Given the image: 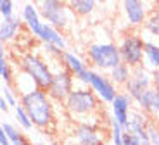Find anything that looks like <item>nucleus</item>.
Returning a JSON list of instances; mask_svg holds the SVG:
<instances>
[{"instance_id": "nucleus-21", "label": "nucleus", "mask_w": 159, "mask_h": 145, "mask_svg": "<svg viewBox=\"0 0 159 145\" xmlns=\"http://www.w3.org/2000/svg\"><path fill=\"white\" fill-rule=\"evenodd\" d=\"M2 129L5 131V135L9 137L12 145H28V140L24 138L23 133H19V129H16V126L11 123H2Z\"/></svg>"}, {"instance_id": "nucleus-14", "label": "nucleus", "mask_w": 159, "mask_h": 145, "mask_svg": "<svg viewBox=\"0 0 159 145\" xmlns=\"http://www.w3.org/2000/svg\"><path fill=\"white\" fill-rule=\"evenodd\" d=\"M137 109H140L149 119H154L159 123V92L154 88L145 90L139 98L135 100Z\"/></svg>"}, {"instance_id": "nucleus-26", "label": "nucleus", "mask_w": 159, "mask_h": 145, "mask_svg": "<svg viewBox=\"0 0 159 145\" xmlns=\"http://www.w3.org/2000/svg\"><path fill=\"white\" fill-rule=\"evenodd\" d=\"M0 14H2V19H11V17H14V2H11V0H2L0 2Z\"/></svg>"}, {"instance_id": "nucleus-33", "label": "nucleus", "mask_w": 159, "mask_h": 145, "mask_svg": "<svg viewBox=\"0 0 159 145\" xmlns=\"http://www.w3.org/2000/svg\"><path fill=\"white\" fill-rule=\"evenodd\" d=\"M0 111H2V112H7L9 111V104H7V100H5L4 97L0 98Z\"/></svg>"}, {"instance_id": "nucleus-1", "label": "nucleus", "mask_w": 159, "mask_h": 145, "mask_svg": "<svg viewBox=\"0 0 159 145\" xmlns=\"http://www.w3.org/2000/svg\"><path fill=\"white\" fill-rule=\"evenodd\" d=\"M21 106L28 112L31 123L38 129H48L54 123V102L45 90H35L21 95Z\"/></svg>"}, {"instance_id": "nucleus-20", "label": "nucleus", "mask_w": 159, "mask_h": 145, "mask_svg": "<svg viewBox=\"0 0 159 145\" xmlns=\"http://www.w3.org/2000/svg\"><path fill=\"white\" fill-rule=\"evenodd\" d=\"M68 4L76 16H88V14L93 12L97 2H93V0H73V2H68Z\"/></svg>"}, {"instance_id": "nucleus-32", "label": "nucleus", "mask_w": 159, "mask_h": 145, "mask_svg": "<svg viewBox=\"0 0 159 145\" xmlns=\"http://www.w3.org/2000/svg\"><path fill=\"white\" fill-rule=\"evenodd\" d=\"M0 145H12L11 140H9V137L5 135L4 129H0Z\"/></svg>"}, {"instance_id": "nucleus-8", "label": "nucleus", "mask_w": 159, "mask_h": 145, "mask_svg": "<svg viewBox=\"0 0 159 145\" xmlns=\"http://www.w3.org/2000/svg\"><path fill=\"white\" fill-rule=\"evenodd\" d=\"M149 88H152V71H149L147 67H145V64H142V66L133 69L131 79L126 83L125 92H126L133 100H137V98H139L145 90H149Z\"/></svg>"}, {"instance_id": "nucleus-18", "label": "nucleus", "mask_w": 159, "mask_h": 145, "mask_svg": "<svg viewBox=\"0 0 159 145\" xmlns=\"http://www.w3.org/2000/svg\"><path fill=\"white\" fill-rule=\"evenodd\" d=\"M131 73H133V69L130 66H126L125 62H121L119 66L109 71V79L116 86H126V83L131 79Z\"/></svg>"}, {"instance_id": "nucleus-27", "label": "nucleus", "mask_w": 159, "mask_h": 145, "mask_svg": "<svg viewBox=\"0 0 159 145\" xmlns=\"http://www.w3.org/2000/svg\"><path fill=\"white\" fill-rule=\"evenodd\" d=\"M143 31L149 33L151 36H156V38H159V23L156 19H152L151 16H149V19L145 21V24H143Z\"/></svg>"}, {"instance_id": "nucleus-29", "label": "nucleus", "mask_w": 159, "mask_h": 145, "mask_svg": "<svg viewBox=\"0 0 159 145\" xmlns=\"http://www.w3.org/2000/svg\"><path fill=\"white\" fill-rule=\"evenodd\" d=\"M123 145H142V140L131 131H125L123 135Z\"/></svg>"}, {"instance_id": "nucleus-17", "label": "nucleus", "mask_w": 159, "mask_h": 145, "mask_svg": "<svg viewBox=\"0 0 159 145\" xmlns=\"http://www.w3.org/2000/svg\"><path fill=\"white\" fill-rule=\"evenodd\" d=\"M21 19H23L24 26L30 29L31 35H38L40 28H42V21H40V12L36 11V7L33 4H26L23 7V12H21Z\"/></svg>"}, {"instance_id": "nucleus-35", "label": "nucleus", "mask_w": 159, "mask_h": 145, "mask_svg": "<svg viewBox=\"0 0 159 145\" xmlns=\"http://www.w3.org/2000/svg\"><path fill=\"white\" fill-rule=\"evenodd\" d=\"M54 145H56V143H54Z\"/></svg>"}, {"instance_id": "nucleus-4", "label": "nucleus", "mask_w": 159, "mask_h": 145, "mask_svg": "<svg viewBox=\"0 0 159 145\" xmlns=\"http://www.w3.org/2000/svg\"><path fill=\"white\" fill-rule=\"evenodd\" d=\"M87 59L93 67L100 71H111L123 62L121 52L116 43H93L87 50Z\"/></svg>"}, {"instance_id": "nucleus-19", "label": "nucleus", "mask_w": 159, "mask_h": 145, "mask_svg": "<svg viewBox=\"0 0 159 145\" xmlns=\"http://www.w3.org/2000/svg\"><path fill=\"white\" fill-rule=\"evenodd\" d=\"M143 62L145 67L152 71H159V45L154 42H145L143 45Z\"/></svg>"}, {"instance_id": "nucleus-15", "label": "nucleus", "mask_w": 159, "mask_h": 145, "mask_svg": "<svg viewBox=\"0 0 159 145\" xmlns=\"http://www.w3.org/2000/svg\"><path fill=\"white\" fill-rule=\"evenodd\" d=\"M36 38H38L42 43H52V45H57L59 48L66 50V40H64L62 33H61L59 29H56L54 26H50L48 23L42 24V28H40Z\"/></svg>"}, {"instance_id": "nucleus-34", "label": "nucleus", "mask_w": 159, "mask_h": 145, "mask_svg": "<svg viewBox=\"0 0 159 145\" xmlns=\"http://www.w3.org/2000/svg\"><path fill=\"white\" fill-rule=\"evenodd\" d=\"M28 145H33V143H30V142H28Z\"/></svg>"}, {"instance_id": "nucleus-22", "label": "nucleus", "mask_w": 159, "mask_h": 145, "mask_svg": "<svg viewBox=\"0 0 159 145\" xmlns=\"http://www.w3.org/2000/svg\"><path fill=\"white\" fill-rule=\"evenodd\" d=\"M0 78L4 81V85H12V71H11V64L5 59V50H0Z\"/></svg>"}, {"instance_id": "nucleus-16", "label": "nucleus", "mask_w": 159, "mask_h": 145, "mask_svg": "<svg viewBox=\"0 0 159 145\" xmlns=\"http://www.w3.org/2000/svg\"><path fill=\"white\" fill-rule=\"evenodd\" d=\"M21 28H23V19L19 16H14L11 19H2V23H0V40H2V43H11L17 36Z\"/></svg>"}, {"instance_id": "nucleus-31", "label": "nucleus", "mask_w": 159, "mask_h": 145, "mask_svg": "<svg viewBox=\"0 0 159 145\" xmlns=\"http://www.w3.org/2000/svg\"><path fill=\"white\" fill-rule=\"evenodd\" d=\"M151 17L159 23V2H157V4H154V7L151 9Z\"/></svg>"}, {"instance_id": "nucleus-10", "label": "nucleus", "mask_w": 159, "mask_h": 145, "mask_svg": "<svg viewBox=\"0 0 159 145\" xmlns=\"http://www.w3.org/2000/svg\"><path fill=\"white\" fill-rule=\"evenodd\" d=\"M135 104V100L126 93V92H119L118 97L112 100L111 109H112V118L123 126V129H128V123H130V114H131V106Z\"/></svg>"}, {"instance_id": "nucleus-5", "label": "nucleus", "mask_w": 159, "mask_h": 145, "mask_svg": "<svg viewBox=\"0 0 159 145\" xmlns=\"http://www.w3.org/2000/svg\"><path fill=\"white\" fill-rule=\"evenodd\" d=\"M40 16L45 19V23H48L50 26L61 31V29L69 28L76 14L71 11L68 2L45 0V2H40Z\"/></svg>"}, {"instance_id": "nucleus-11", "label": "nucleus", "mask_w": 159, "mask_h": 145, "mask_svg": "<svg viewBox=\"0 0 159 145\" xmlns=\"http://www.w3.org/2000/svg\"><path fill=\"white\" fill-rule=\"evenodd\" d=\"M123 11L131 28L143 26L145 21L149 19V16H151V12H147V4H143L140 0H125Z\"/></svg>"}, {"instance_id": "nucleus-7", "label": "nucleus", "mask_w": 159, "mask_h": 145, "mask_svg": "<svg viewBox=\"0 0 159 145\" xmlns=\"http://www.w3.org/2000/svg\"><path fill=\"white\" fill-rule=\"evenodd\" d=\"M73 85H75V76L69 73L66 67H61L59 71L54 73V81H52L50 88L47 90L48 97L52 98V102H61L64 104L66 98L73 93Z\"/></svg>"}, {"instance_id": "nucleus-9", "label": "nucleus", "mask_w": 159, "mask_h": 145, "mask_svg": "<svg viewBox=\"0 0 159 145\" xmlns=\"http://www.w3.org/2000/svg\"><path fill=\"white\" fill-rule=\"evenodd\" d=\"M88 86L95 92V95L102 102H107V104H112V100L119 93L116 90V85L109 79V76H104V75H100L97 71H92V69H90V85Z\"/></svg>"}, {"instance_id": "nucleus-6", "label": "nucleus", "mask_w": 159, "mask_h": 145, "mask_svg": "<svg viewBox=\"0 0 159 145\" xmlns=\"http://www.w3.org/2000/svg\"><path fill=\"white\" fill-rule=\"evenodd\" d=\"M143 38L139 33H126L119 42V52H121V61L131 69L143 64Z\"/></svg>"}, {"instance_id": "nucleus-23", "label": "nucleus", "mask_w": 159, "mask_h": 145, "mask_svg": "<svg viewBox=\"0 0 159 145\" xmlns=\"http://www.w3.org/2000/svg\"><path fill=\"white\" fill-rule=\"evenodd\" d=\"M14 112H16V121L19 123V126L23 129H26V131H30V129H33V123H31V119H30V116H28V112L24 111V107L21 106H17L16 109H14Z\"/></svg>"}, {"instance_id": "nucleus-28", "label": "nucleus", "mask_w": 159, "mask_h": 145, "mask_svg": "<svg viewBox=\"0 0 159 145\" xmlns=\"http://www.w3.org/2000/svg\"><path fill=\"white\" fill-rule=\"evenodd\" d=\"M2 92H4V98L7 100V104L16 109L19 104H17V98H16V95H14V92H12L11 85H4V86H2Z\"/></svg>"}, {"instance_id": "nucleus-30", "label": "nucleus", "mask_w": 159, "mask_h": 145, "mask_svg": "<svg viewBox=\"0 0 159 145\" xmlns=\"http://www.w3.org/2000/svg\"><path fill=\"white\" fill-rule=\"evenodd\" d=\"M152 88L159 92V71H152Z\"/></svg>"}, {"instance_id": "nucleus-3", "label": "nucleus", "mask_w": 159, "mask_h": 145, "mask_svg": "<svg viewBox=\"0 0 159 145\" xmlns=\"http://www.w3.org/2000/svg\"><path fill=\"white\" fill-rule=\"evenodd\" d=\"M21 71L26 73L35 81L36 88H40V90L47 92L54 81V73H52L50 66L40 55L31 54V52L21 57Z\"/></svg>"}, {"instance_id": "nucleus-24", "label": "nucleus", "mask_w": 159, "mask_h": 145, "mask_svg": "<svg viewBox=\"0 0 159 145\" xmlns=\"http://www.w3.org/2000/svg\"><path fill=\"white\" fill-rule=\"evenodd\" d=\"M111 121V138H112V145H123V135L125 129L123 126L119 125L114 118H109Z\"/></svg>"}, {"instance_id": "nucleus-13", "label": "nucleus", "mask_w": 159, "mask_h": 145, "mask_svg": "<svg viewBox=\"0 0 159 145\" xmlns=\"http://www.w3.org/2000/svg\"><path fill=\"white\" fill-rule=\"evenodd\" d=\"M62 64H64V67L75 76V79L81 81L83 85H90V69H88V66L80 59L78 55H75L73 52L66 50L62 55Z\"/></svg>"}, {"instance_id": "nucleus-2", "label": "nucleus", "mask_w": 159, "mask_h": 145, "mask_svg": "<svg viewBox=\"0 0 159 145\" xmlns=\"http://www.w3.org/2000/svg\"><path fill=\"white\" fill-rule=\"evenodd\" d=\"M62 106L71 118L85 121L100 112V98L92 88H75Z\"/></svg>"}, {"instance_id": "nucleus-25", "label": "nucleus", "mask_w": 159, "mask_h": 145, "mask_svg": "<svg viewBox=\"0 0 159 145\" xmlns=\"http://www.w3.org/2000/svg\"><path fill=\"white\" fill-rule=\"evenodd\" d=\"M147 135L152 145H159V123L154 119H149L147 123Z\"/></svg>"}, {"instance_id": "nucleus-12", "label": "nucleus", "mask_w": 159, "mask_h": 145, "mask_svg": "<svg viewBox=\"0 0 159 145\" xmlns=\"http://www.w3.org/2000/svg\"><path fill=\"white\" fill-rule=\"evenodd\" d=\"M75 140L78 145H104L106 138L104 133L97 129V126L81 121L75 128Z\"/></svg>"}]
</instances>
